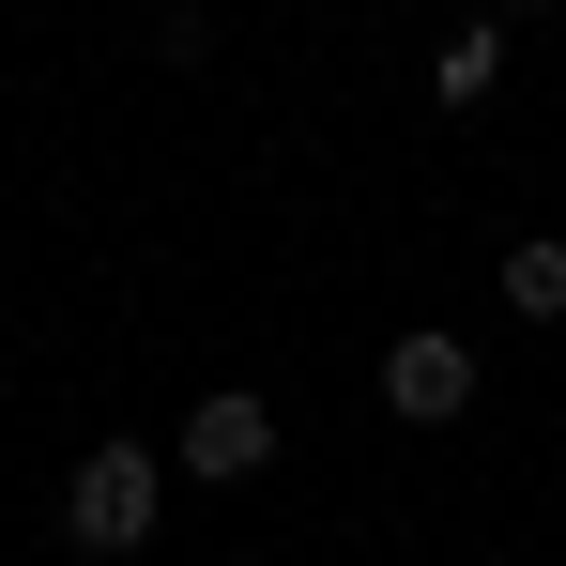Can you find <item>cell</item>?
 I'll list each match as a JSON object with an SVG mask.
<instances>
[{
	"instance_id": "cell-3",
	"label": "cell",
	"mask_w": 566,
	"mask_h": 566,
	"mask_svg": "<svg viewBox=\"0 0 566 566\" xmlns=\"http://www.w3.org/2000/svg\"><path fill=\"white\" fill-rule=\"evenodd\" d=\"M460 398H474V353L444 337V322H413V337L382 353V413H398V429H444Z\"/></svg>"
},
{
	"instance_id": "cell-2",
	"label": "cell",
	"mask_w": 566,
	"mask_h": 566,
	"mask_svg": "<svg viewBox=\"0 0 566 566\" xmlns=\"http://www.w3.org/2000/svg\"><path fill=\"white\" fill-rule=\"evenodd\" d=\"M169 460H185L199 490H245V474L276 460V413H261L245 382H214V398H199V413H185V444H169Z\"/></svg>"
},
{
	"instance_id": "cell-6",
	"label": "cell",
	"mask_w": 566,
	"mask_h": 566,
	"mask_svg": "<svg viewBox=\"0 0 566 566\" xmlns=\"http://www.w3.org/2000/svg\"><path fill=\"white\" fill-rule=\"evenodd\" d=\"M490 15H552V0H490Z\"/></svg>"
},
{
	"instance_id": "cell-5",
	"label": "cell",
	"mask_w": 566,
	"mask_h": 566,
	"mask_svg": "<svg viewBox=\"0 0 566 566\" xmlns=\"http://www.w3.org/2000/svg\"><path fill=\"white\" fill-rule=\"evenodd\" d=\"M490 291H505L521 322H566V245H552V230H536V245H505V261H490Z\"/></svg>"
},
{
	"instance_id": "cell-1",
	"label": "cell",
	"mask_w": 566,
	"mask_h": 566,
	"mask_svg": "<svg viewBox=\"0 0 566 566\" xmlns=\"http://www.w3.org/2000/svg\"><path fill=\"white\" fill-rule=\"evenodd\" d=\"M154 521H169V460L154 444H93V460L62 474V536L77 552H138Z\"/></svg>"
},
{
	"instance_id": "cell-4",
	"label": "cell",
	"mask_w": 566,
	"mask_h": 566,
	"mask_svg": "<svg viewBox=\"0 0 566 566\" xmlns=\"http://www.w3.org/2000/svg\"><path fill=\"white\" fill-rule=\"evenodd\" d=\"M490 77H505V15H474V31H444L429 93H444V107H490Z\"/></svg>"
}]
</instances>
